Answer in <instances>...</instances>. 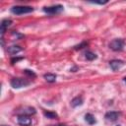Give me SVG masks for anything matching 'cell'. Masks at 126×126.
<instances>
[{
  "label": "cell",
  "instance_id": "12",
  "mask_svg": "<svg viewBox=\"0 0 126 126\" xmlns=\"http://www.w3.org/2000/svg\"><path fill=\"white\" fill-rule=\"evenodd\" d=\"M85 120H86L89 124H91V125H93V124H94V123L96 122L94 116L93 114H91V113H87V114L85 115Z\"/></svg>",
  "mask_w": 126,
  "mask_h": 126
},
{
  "label": "cell",
  "instance_id": "5",
  "mask_svg": "<svg viewBox=\"0 0 126 126\" xmlns=\"http://www.w3.org/2000/svg\"><path fill=\"white\" fill-rule=\"evenodd\" d=\"M18 123L21 125V126H30L32 124V119L29 115H24V114H21L18 116Z\"/></svg>",
  "mask_w": 126,
  "mask_h": 126
},
{
  "label": "cell",
  "instance_id": "19",
  "mask_svg": "<svg viewBox=\"0 0 126 126\" xmlns=\"http://www.w3.org/2000/svg\"><path fill=\"white\" fill-rule=\"evenodd\" d=\"M58 126H66V125H65V124H59Z\"/></svg>",
  "mask_w": 126,
  "mask_h": 126
},
{
  "label": "cell",
  "instance_id": "2",
  "mask_svg": "<svg viewBox=\"0 0 126 126\" xmlns=\"http://www.w3.org/2000/svg\"><path fill=\"white\" fill-rule=\"evenodd\" d=\"M29 85H30V81H28L27 79H24V78H13L11 80V86L14 89L24 88Z\"/></svg>",
  "mask_w": 126,
  "mask_h": 126
},
{
  "label": "cell",
  "instance_id": "16",
  "mask_svg": "<svg viewBox=\"0 0 126 126\" xmlns=\"http://www.w3.org/2000/svg\"><path fill=\"white\" fill-rule=\"evenodd\" d=\"M87 44H88L87 42H83V43H81V44H79V45H76V46H75V49H76V50H78V49H82V48H83L84 46H86Z\"/></svg>",
  "mask_w": 126,
  "mask_h": 126
},
{
  "label": "cell",
  "instance_id": "1",
  "mask_svg": "<svg viewBox=\"0 0 126 126\" xmlns=\"http://www.w3.org/2000/svg\"><path fill=\"white\" fill-rule=\"evenodd\" d=\"M33 11V8L31 6H14L11 8V12L15 15H23L28 14Z\"/></svg>",
  "mask_w": 126,
  "mask_h": 126
},
{
  "label": "cell",
  "instance_id": "3",
  "mask_svg": "<svg viewBox=\"0 0 126 126\" xmlns=\"http://www.w3.org/2000/svg\"><path fill=\"white\" fill-rule=\"evenodd\" d=\"M125 45V41L121 38H116L113 39L112 41H110L109 43V48L112 49L113 51H121L124 48Z\"/></svg>",
  "mask_w": 126,
  "mask_h": 126
},
{
  "label": "cell",
  "instance_id": "20",
  "mask_svg": "<svg viewBox=\"0 0 126 126\" xmlns=\"http://www.w3.org/2000/svg\"><path fill=\"white\" fill-rule=\"evenodd\" d=\"M123 81H124V82H125V83H126V77H125V78H124V79H123Z\"/></svg>",
  "mask_w": 126,
  "mask_h": 126
},
{
  "label": "cell",
  "instance_id": "21",
  "mask_svg": "<svg viewBox=\"0 0 126 126\" xmlns=\"http://www.w3.org/2000/svg\"><path fill=\"white\" fill-rule=\"evenodd\" d=\"M2 126H7V125H2Z\"/></svg>",
  "mask_w": 126,
  "mask_h": 126
},
{
  "label": "cell",
  "instance_id": "17",
  "mask_svg": "<svg viewBox=\"0 0 126 126\" xmlns=\"http://www.w3.org/2000/svg\"><path fill=\"white\" fill-rule=\"evenodd\" d=\"M25 73L28 74V75L31 76V77H35V74H34L32 71H31V70H25Z\"/></svg>",
  "mask_w": 126,
  "mask_h": 126
},
{
  "label": "cell",
  "instance_id": "6",
  "mask_svg": "<svg viewBox=\"0 0 126 126\" xmlns=\"http://www.w3.org/2000/svg\"><path fill=\"white\" fill-rule=\"evenodd\" d=\"M123 65H124V61L118 60V59H114V60H111V61L109 62V66L111 67V69H112L113 71L119 70Z\"/></svg>",
  "mask_w": 126,
  "mask_h": 126
},
{
  "label": "cell",
  "instance_id": "7",
  "mask_svg": "<svg viewBox=\"0 0 126 126\" xmlns=\"http://www.w3.org/2000/svg\"><path fill=\"white\" fill-rule=\"evenodd\" d=\"M120 113L117 112V111H109V112H106L105 113V119L108 120V121H115L118 119Z\"/></svg>",
  "mask_w": 126,
  "mask_h": 126
},
{
  "label": "cell",
  "instance_id": "14",
  "mask_svg": "<svg viewBox=\"0 0 126 126\" xmlns=\"http://www.w3.org/2000/svg\"><path fill=\"white\" fill-rule=\"evenodd\" d=\"M85 57L87 58V60L92 61V60H94V59L96 58V55H95V53H94V52L88 50V51H86V53H85Z\"/></svg>",
  "mask_w": 126,
  "mask_h": 126
},
{
  "label": "cell",
  "instance_id": "15",
  "mask_svg": "<svg viewBox=\"0 0 126 126\" xmlns=\"http://www.w3.org/2000/svg\"><path fill=\"white\" fill-rule=\"evenodd\" d=\"M43 114H44L45 117H47V118H49V119H54V118H57V117H58L57 113L52 112V111H44Z\"/></svg>",
  "mask_w": 126,
  "mask_h": 126
},
{
  "label": "cell",
  "instance_id": "13",
  "mask_svg": "<svg viewBox=\"0 0 126 126\" xmlns=\"http://www.w3.org/2000/svg\"><path fill=\"white\" fill-rule=\"evenodd\" d=\"M43 77H44V79H45L48 83H54V82L56 81V75L51 74V73H47V74H45Z\"/></svg>",
  "mask_w": 126,
  "mask_h": 126
},
{
  "label": "cell",
  "instance_id": "8",
  "mask_svg": "<svg viewBox=\"0 0 126 126\" xmlns=\"http://www.w3.org/2000/svg\"><path fill=\"white\" fill-rule=\"evenodd\" d=\"M12 24V21L11 20H8V19H5L1 22V35L4 34L5 31L8 29V27H10Z\"/></svg>",
  "mask_w": 126,
  "mask_h": 126
},
{
  "label": "cell",
  "instance_id": "11",
  "mask_svg": "<svg viewBox=\"0 0 126 126\" xmlns=\"http://www.w3.org/2000/svg\"><path fill=\"white\" fill-rule=\"evenodd\" d=\"M83 104V98L81 96H77V97H74L71 101V105L73 107H77L79 105H82Z\"/></svg>",
  "mask_w": 126,
  "mask_h": 126
},
{
  "label": "cell",
  "instance_id": "22",
  "mask_svg": "<svg viewBox=\"0 0 126 126\" xmlns=\"http://www.w3.org/2000/svg\"><path fill=\"white\" fill-rule=\"evenodd\" d=\"M116 126H120V125H116Z\"/></svg>",
  "mask_w": 126,
  "mask_h": 126
},
{
  "label": "cell",
  "instance_id": "9",
  "mask_svg": "<svg viewBox=\"0 0 126 126\" xmlns=\"http://www.w3.org/2000/svg\"><path fill=\"white\" fill-rule=\"evenodd\" d=\"M22 114L24 115H31V114H34L36 111H35V108L34 107H32V106H24L23 109L21 110Z\"/></svg>",
  "mask_w": 126,
  "mask_h": 126
},
{
  "label": "cell",
  "instance_id": "10",
  "mask_svg": "<svg viewBox=\"0 0 126 126\" xmlns=\"http://www.w3.org/2000/svg\"><path fill=\"white\" fill-rule=\"evenodd\" d=\"M7 50H8V52H9L10 54L15 55V54L19 53V52L22 50V48H21L20 46H18V45H12V46H9Z\"/></svg>",
  "mask_w": 126,
  "mask_h": 126
},
{
  "label": "cell",
  "instance_id": "4",
  "mask_svg": "<svg viewBox=\"0 0 126 126\" xmlns=\"http://www.w3.org/2000/svg\"><path fill=\"white\" fill-rule=\"evenodd\" d=\"M43 11L47 14L50 15H54V14H58L60 12L63 11V6L62 5H54V6H49V7H44Z\"/></svg>",
  "mask_w": 126,
  "mask_h": 126
},
{
  "label": "cell",
  "instance_id": "18",
  "mask_svg": "<svg viewBox=\"0 0 126 126\" xmlns=\"http://www.w3.org/2000/svg\"><path fill=\"white\" fill-rule=\"evenodd\" d=\"M92 3H94V4H100V5H102V4H106V3H107V1H103V2H101V1H94V2H92Z\"/></svg>",
  "mask_w": 126,
  "mask_h": 126
}]
</instances>
